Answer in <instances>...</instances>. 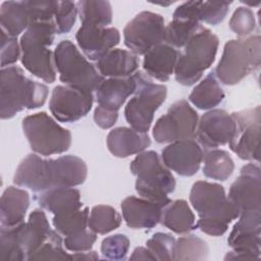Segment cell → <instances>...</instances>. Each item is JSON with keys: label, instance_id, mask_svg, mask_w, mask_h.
Wrapping results in <instances>:
<instances>
[{"label": "cell", "instance_id": "1", "mask_svg": "<svg viewBox=\"0 0 261 261\" xmlns=\"http://www.w3.org/2000/svg\"><path fill=\"white\" fill-rule=\"evenodd\" d=\"M88 174L84 160L74 155H64L57 159H43L39 155L29 154L17 166L13 182L35 193L82 185Z\"/></svg>", "mask_w": 261, "mask_h": 261}, {"label": "cell", "instance_id": "2", "mask_svg": "<svg viewBox=\"0 0 261 261\" xmlns=\"http://www.w3.org/2000/svg\"><path fill=\"white\" fill-rule=\"evenodd\" d=\"M190 202L199 215L196 227L209 236H222L228 224L239 217L237 208L219 184L196 181L190 192Z\"/></svg>", "mask_w": 261, "mask_h": 261}, {"label": "cell", "instance_id": "3", "mask_svg": "<svg viewBox=\"0 0 261 261\" xmlns=\"http://www.w3.org/2000/svg\"><path fill=\"white\" fill-rule=\"evenodd\" d=\"M0 116L2 119L13 117L23 109L41 107L48 96V88L27 77L18 66L1 69Z\"/></svg>", "mask_w": 261, "mask_h": 261}, {"label": "cell", "instance_id": "4", "mask_svg": "<svg viewBox=\"0 0 261 261\" xmlns=\"http://www.w3.org/2000/svg\"><path fill=\"white\" fill-rule=\"evenodd\" d=\"M56 33L54 19L34 21L19 40L22 65L33 75L50 84L56 79L54 54L49 49Z\"/></svg>", "mask_w": 261, "mask_h": 261}, {"label": "cell", "instance_id": "5", "mask_svg": "<svg viewBox=\"0 0 261 261\" xmlns=\"http://www.w3.org/2000/svg\"><path fill=\"white\" fill-rule=\"evenodd\" d=\"M130 171L137 176L136 191L142 198L167 205V197L175 189V179L155 151L139 153L130 162Z\"/></svg>", "mask_w": 261, "mask_h": 261}, {"label": "cell", "instance_id": "6", "mask_svg": "<svg viewBox=\"0 0 261 261\" xmlns=\"http://www.w3.org/2000/svg\"><path fill=\"white\" fill-rule=\"evenodd\" d=\"M261 64V39L259 35L246 39L229 40L215 68V76L224 85L232 86L257 70Z\"/></svg>", "mask_w": 261, "mask_h": 261}, {"label": "cell", "instance_id": "7", "mask_svg": "<svg viewBox=\"0 0 261 261\" xmlns=\"http://www.w3.org/2000/svg\"><path fill=\"white\" fill-rule=\"evenodd\" d=\"M218 45L217 36L202 25L185 45L184 52L179 53L173 72L176 82L184 86L198 82L214 62Z\"/></svg>", "mask_w": 261, "mask_h": 261}, {"label": "cell", "instance_id": "8", "mask_svg": "<svg viewBox=\"0 0 261 261\" xmlns=\"http://www.w3.org/2000/svg\"><path fill=\"white\" fill-rule=\"evenodd\" d=\"M53 54L59 79L65 86L93 93L104 81V76L69 40L61 41Z\"/></svg>", "mask_w": 261, "mask_h": 261}, {"label": "cell", "instance_id": "9", "mask_svg": "<svg viewBox=\"0 0 261 261\" xmlns=\"http://www.w3.org/2000/svg\"><path fill=\"white\" fill-rule=\"evenodd\" d=\"M22 129L32 150L43 156L64 153L71 145L70 132L60 126L46 112L24 117Z\"/></svg>", "mask_w": 261, "mask_h": 261}, {"label": "cell", "instance_id": "10", "mask_svg": "<svg viewBox=\"0 0 261 261\" xmlns=\"http://www.w3.org/2000/svg\"><path fill=\"white\" fill-rule=\"evenodd\" d=\"M136 76L137 89L124 108V117L132 128L147 133L152 124L155 111L165 101L167 89L163 85L154 84L142 71H137Z\"/></svg>", "mask_w": 261, "mask_h": 261}, {"label": "cell", "instance_id": "11", "mask_svg": "<svg viewBox=\"0 0 261 261\" xmlns=\"http://www.w3.org/2000/svg\"><path fill=\"white\" fill-rule=\"evenodd\" d=\"M198 113L186 100L174 102L156 121L153 137L159 144L194 139L198 125Z\"/></svg>", "mask_w": 261, "mask_h": 261}, {"label": "cell", "instance_id": "12", "mask_svg": "<svg viewBox=\"0 0 261 261\" xmlns=\"http://www.w3.org/2000/svg\"><path fill=\"white\" fill-rule=\"evenodd\" d=\"M125 46L136 55H145L155 46L165 43L164 18L158 13L142 11L123 29Z\"/></svg>", "mask_w": 261, "mask_h": 261}, {"label": "cell", "instance_id": "13", "mask_svg": "<svg viewBox=\"0 0 261 261\" xmlns=\"http://www.w3.org/2000/svg\"><path fill=\"white\" fill-rule=\"evenodd\" d=\"M234 120V133L229 148L241 159L259 161L260 159V106L231 113Z\"/></svg>", "mask_w": 261, "mask_h": 261}, {"label": "cell", "instance_id": "14", "mask_svg": "<svg viewBox=\"0 0 261 261\" xmlns=\"http://www.w3.org/2000/svg\"><path fill=\"white\" fill-rule=\"evenodd\" d=\"M92 92L69 86H56L51 94L49 109L61 122H74L86 116L92 109Z\"/></svg>", "mask_w": 261, "mask_h": 261}, {"label": "cell", "instance_id": "15", "mask_svg": "<svg viewBox=\"0 0 261 261\" xmlns=\"http://www.w3.org/2000/svg\"><path fill=\"white\" fill-rule=\"evenodd\" d=\"M227 199L237 208L239 215L261 211L260 167L254 163L242 167L238 178L231 184Z\"/></svg>", "mask_w": 261, "mask_h": 261}, {"label": "cell", "instance_id": "16", "mask_svg": "<svg viewBox=\"0 0 261 261\" xmlns=\"http://www.w3.org/2000/svg\"><path fill=\"white\" fill-rule=\"evenodd\" d=\"M234 127L231 114L223 109H211L198 121L195 138L202 149L206 151L217 149L230 142Z\"/></svg>", "mask_w": 261, "mask_h": 261}, {"label": "cell", "instance_id": "17", "mask_svg": "<svg viewBox=\"0 0 261 261\" xmlns=\"http://www.w3.org/2000/svg\"><path fill=\"white\" fill-rule=\"evenodd\" d=\"M203 149L194 139L170 143L161 153L164 165L181 176L196 174L203 161Z\"/></svg>", "mask_w": 261, "mask_h": 261}, {"label": "cell", "instance_id": "18", "mask_svg": "<svg viewBox=\"0 0 261 261\" xmlns=\"http://www.w3.org/2000/svg\"><path fill=\"white\" fill-rule=\"evenodd\" d=\"M261 211L246 212L239 215L227 243L236 252L246 253L254 259L260 258Z\"/></svg>", "mask_w": 261, "mask_h": 261}, {"label": "cell", "instance_id": "19", "mask_svg": "<svg viewBox=\"0 0 261 261\" xmlns=\"http://www.w3.org/2000/svg\"><path fill=\"white\" fill-rule=\"evenodd\" d=\"M75 39L84 54L90 60L98 61L119 43L120 34L115 28L82 25Z\"/></svg>", "mask_w": 261, "mask_h": 261}, {"label": "cell", "instance_id": "20", "mask_svg": "<svg viewBox=\"0 0 261 261\" xmlns=\"http://www.w3.org/2000/svg\"><path fill=\"white\" fill-rule=\"evenodd\" d=\"M165 205L145 198L127 197L121 202V211L126 225L130 228L151 229L160 222Z\"/></svg>", "mask_w": 261, "mask_h": 261}, {"label": "cell", "instance_id": "21", "mask_svg": "<svg viewBox=\"0 0 261 261\" xmlns=\"http://www.w3.org/2000/svg\"><path fill=\"white\" fill-rule=\"evenodd\" d=\"M231 2L188 1L180 4L173 12V19H188L200 23L204 21L216 25L226 16Z\"/></svg>", "mask_w": 261, "mask_h": 261}, {"label": "cell", "instance_id": "22", "mask_svg": "<svg viewBox=\"0 0 261 261\" xmlns=\"http://www.w3.org/2000/svg\"><path fill=\"white\" fill-rule=\"evenodd\" d=\"M136 72L125 77H109L96 89V99L99 106L118 111L126 99L136 92Z\"/></svg>", "mask_w": 261, "mask_h": 261}, {"label": "cell", "instance_id": "23", "mask_svg": "<svg viewBox=\"0 0 261 261\" xmlns=\"http://www.w3.org/2000/svg\"><path fill=\"white\" fill-rule=\"evenodd\" d=\"M106 143L112 155L125 158L143 152L151 145V139L147 133H140L130 127L119 126L109 132Z\"/></svg>", "mask_w": 261, "mask_h": 261}, {"label": "cell", "instance_id": "24", "mask_svg": "<svg viewBox=\"0 0 261 261\" xmlns=\"http://www.w3.org/2000/svg\"><path fill=\"white\" fill-rule=\"evenodd\" d=\"M179 53L166 43L159 44L144 55L143 68L148 76L160 82H166L174 72Z\"/></svg>", "mask_w": 261, "mask_h": 261}, {"label": "cell", "instance_id": "25", "mask_svg": "<svg viewBox=\"0 0 261 261\" xmlns=\"http://www.w3.org/2000/svg\"><path fill=\"white\" fill-rule=\"evenodd\" d=\"M30 206V195L27 191L8 187L0 200L1 226L11 227L23 222L27 210Z\"/></svg>", "mask_w": 261, "mask_h": 261}, {"label": "cell", "instance_id": "26", "mask_svg": "<svg viewBox=\"0 0 261 261\" xmlns=\"http://www.w3.org/2000/svg\"><path fill=\"white\" fill-rule=\"evenodd\" d=\"M53 230L50 227L46 214L41 209H35L29 216L27 222L20 224V239L27 260L30 255L37 251L51 236Z\"/></svg>", "mask_w": 261, "mask_h": 261}, {"label": "cell", "instance_id": "27", "mask_svg": "<svg viewBox=\"0 0 261 261\" xmlns=\"http://www.w3.org/2000/svg\"><path fill=\"white\" fill-rule=\"evenodd\" d=\"M36 200L43 209L54 215L75 211L83 206L80 191L68 187L53 188L44 191L37 195Z\"/></svg>", "mask_w": 261, "mask_h": 261}, {"label": "cell", "instance_id": "28", "mask_svg": "<svg viewBox=\"0 0 261 261\" xmlns=\"http://www.w3.org/2000/svg\"><path fill=\"white\" fill-rule=\"evenodd\" d=\"M96 67L103 76L125 77L133 75L139 68L136 54L123 49H112L97 61Z\"/></svg>", "mask_w": 261, "mask_h": 261}, {"label": "cell", "instance_id": "29", "mask_svg": "<svg viewBox=\"0 0 261 261\" xmlns=\"http://www.w3.org/2000/svg\"><path fill=\"white\" fill-rule=\"evenodd\" d=\"M1 31L11 37H17L32 23L28 1H5L0 8Z\"/></svg>", "mask_w": 261, "mask_h": 261}, {"label": "cell", "instance_id": "30", "mask_svg": "<svg viewBox=\"0 0 261 261\" xmlns=\"http://www.w3.org/2000/svg\"><path fill=\"white\" fill-rule=\"evenodd\" d=\"M160 222L177 234L188 233L196 228L195 215L185 200L170 201L162 210Z\"/></svg>", "mask_w": 261, "mask_h": 261}, {"label": "cell", "instance_id": "31", "mask_svg": "<svg viewBox=\"0 0 261 261\" xmlns=\"http://www.w3.org/2000/svg\"><path fill=\"white\" fill-rule=\"evenodd\" d=\"M224 99V92L219 86L214 72L209 73L200 82L189 96L190 102L202 110L212 109Z\"/></svg>", "mask_w": 261, "mask_h": 261}, {"label": "cell", "instance_id": "32", "mask_svg": "<svg viewBox=\"0 0 261 261\" xmlns=\"http://www.w3.org/2000/svg\"><path fill=\"white\" fill-rule=\"evenodd\" d=\"M203 174L212 179L226 180L234 170V163L229 154L224 150H209L203 157Z\"/></svg>", "mask_w": 261, "mask_h": 261}, {"label": "cell", "instance_id": "33", "mask_svg": "<svg viewBox=\"0 0 261 261\" xmlns=\"http://www.w3.org/2000/svg\"><path fill=\"white\" fill-rule=\"evenodd\" d=\"M77 12L83 25L106 27L112 21V8L108 1H79Z\"/></svg>", "mask_w": 261, "mask_h": 261}, {"label": "cell", "instance_id": "34", "mask_svg": "<svg viewBox=\"0 0 261 261\" xmlns=\"http://www.w3.org/2000/svg\"><path fill=\"white\" fill-rule=\"evenodd\" d=\"M20 224L16 226H11V227L1 226V229H0V260L1 261L27 260V255L21 245Z\"/></svg>", "mask_w": 261, "mask_h": 261}, {"label": "cell", "instance_id": "35", "mask_svg": "<svg viewBox=\"0 0 261 261\" xmlns=\"http://www.w3.org/2000/svg\"><path fill=\"white\" fill-rule=\"evenodd\" d=\"M121 224V217L118 212L108 205H97L92 208L88 227L96 233L105 234L116 228Z\"/></svg>", "mask_w": 261, "mask_h": 261}, {"label": "cell", "instance_id": "36", "mask_svg": "<svg viewBox=\"0 0 261 261\" xmlns=\"http://www.w3.org/2000/svg\"><path fill=\"white\" fill-rule=\"evenodd\" d=\"M209 249L206 242L195 234L185 236L175 241L173 260L197 261L206 260Z\"/></svg>", "mask_w": 261, "mask_h": 261}, {"label": "cell", "instance_id": "37", "mask_svg": "<svg viewBox=\"0 0 261 261\" xmlns=\"http://www.w3.org/2000/svg\"><path fill=\"white\" fill-rule=\"evenodd\" d=\"M89 208L79 209L75 211L56 214L53 217V225L57 232L67 237L87 228L89 221Z\"/></svg>", "mask_w": 261, "mask_h": 261}, {"label": "cell", "instance_id": "38", "mask_svg": "<svg viewBox=\"0 0 261 261\" xmlns=\"http://www.w3.org/2000/svg\"><path fill=\"white\" fill-rule=\"evenodd\" d=\"M202 25L194 20L172 19L165 27V43L173 48H181Z\"/></svg>", "mask_w": 261, "mask_h": 261}, {"label": "cell", "instance_id": "39", "mask_svg": "<svg viewBox=\"0 0 261 261\" xmlns=\"http://www.w3.org/2000/svg\"><path fill=\"white\" fill-rule=\"evenodd\" d=\"M28 260H72V257L63 250L60 233L53 230L50 238L37 251L30 255Z\"/></svg>", "mask_w": 261, "mask_h": 261}, {"label": "cell", "instance_id": "40", "mask_svg": "<svg viewBox=\"0 0 261 261\" xmlns=\"http://www.w3.org/2000/svg\"><path fill=\"white\" fill-rule=\"evenodd\" d=\"M175 239L165 232H156L146 243L155 260H173Z\"/></svg>", "mask_w": 261, "mask_h": 261}, {"label": "cell", "instance_id": "41", "mask_svg": "<svg viewBox=\"0 0 261 261\" xmlns=\"http://www.w3.org/2000/svg\"><path fill=\"white\" fill-rule=\"evenodd\" d=\"M129 248V240L126 236L117 233L105 238L101 244L103 258L108 260H124Z\"/></svg>", "mask_w": 261, "mask_h": 261}, {"label": "cell", "instance_id": "42", "mask_svg": "<svg viewBox=\"0 0 261 261\" xmlns=\"http://www.w3.org/2000/svg\"><path fill=\"white\" fill-rule=\"evenodd\" d=\"M77 13V7L74 2L57 1V6L54 13L57 34L68 33L75 22Z\"/></svg>", "mask_w": 261, "mask_h": 261}, {"label": "cell", "instance_id": "43", "mask_svg": "<svg viewBox=\"0 0 261 261\" xmlns=\"http://www.w3.org/2000/svg\"><path fill=\"white\" fill-rule=\"evenodd\" d=\"M228 24L230 30L238 36H248L255 30V15L249 7L240 6L234 10Z\"/></svg>", "mask_w": 261, "mask_h": 261}, {"label": "cell", "instance_id": "44", "mask_svg": "<svg viewBox=\"0 0 261 261\" xmlns=\"http://www.w3.org/2000/svg\"><path fill=\"white\" fill-rule=\"evenodd\" d=\"M97 240V233L86 228L82 231L65 237L63 244L65 248L71 252H85L92 249Z\"/></svg>", "mask_w": 261, "mask_h": 261}, {"label": "cell", "instance_id": "45", "mask_svg": "<svg viewBox=\"0 0 261 261\" xmlns=\"http://www.w3.org/2000/svg\"><path fill=\"white\" fill-rule=\"evenodd\" d=\"M20 55V45L16 37H11L1 31V66H9L15 63Z\"/></svg>", "mask_w": 261, "mask_h": 261}, {"label": "cell", "instance_id": "46", "mask_svg": "<svg viewBox=\"0 0 261 261\" xmlns=\"http://www.w3.org/2000/svg\"><path fill=\"white\" fill-rule=\"evenodd\" d=\"M118 118V111L110 110L102 106H97L94 111V120L96 124L104 129L112 127Z\"/></svg>", "mask_w": 261, "mask_h": 261}, {"label": "cell", "instance_id": "47", "mask_svg": "<svg viewBox=\"0 0 261 261\" xmlns=\"http://www.w3.org/2000/svg\"><path fill=\"white\" fill-rule=\"evenodd\" d=\"M130 260H155L154 256L150 252V250L146 247H138L134 250L132 256L129 257Z\"/></svg>", "mask_w": 261, "mask_h": 261}, {"label": "cell", "instance_id": "48", "mask_svg": "<svg viewBox=\"0 0 261 261\" xmlns=\"http://www.w3.org/2000/svg\"><path fill=\"white\" fill-rule=\"evenodd\" d=\"M72 260H97L99 256L95 251H85V252H76L71 255Z\"/></svg>", "mask_w": 261, "mask_h": 261}]
</instances>
